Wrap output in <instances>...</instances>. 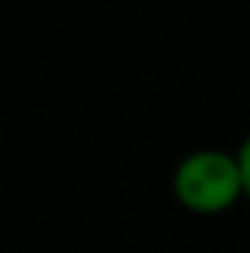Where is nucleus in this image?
<instances>
[{
    "instance_id": "f257e3e1",
    "label": "nucleus",
    "mask_w": 250,
    "mask_h": 253,
    "mask_svg": "<svg viewBox=\"0 0 250 253\" xmlns=\"http://www.w3.org/2000/svg\"><path fill=\"white\" fill-rule=\"evenodd\" d=\"M173 199L193 215H225L244 199V176L234 151L196 148L173 167Z\"/></svg>"
},
{
    "instance_id": "f03ea898",
    "label": "nucleus",
    "mask_w": 250,
    "mask_h": 253,
    "mask_svg": "<svg viewBox=\"0 0 250 253\" xmlns=\"http://www.w3.org/2000/svg\"><path fill=\"white\" fill-rule=\"evenodd\" d=\"M238 154V164H241V176H244V199L250 202V131H247V138L241 141V148L234 151Z\"/></svg>"
}]
</instances>
